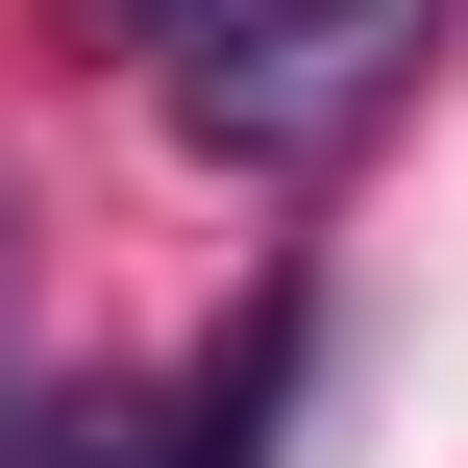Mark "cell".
Listing matches in <instances>:
<instances>
[{"mask_svg": "<svg viewBox=\"0 0 468 468\" xmlns=\"http://www.w3.org/2000/svg\"><path fill=\"white\" fill-rule=\"evenodd\" d=\"M468 0H247V25H197L173 49V123L222 148V173H346L420 74H444Z\"/></svg>", "mask_w": 468, "mask_h": 468, "instance_id": "obj_1", "label": "cell"}, {"mask_svg": "<svg viewBox=\"0 0 468 468\" xmlns=\"http://www.w3.org/2000/svg\"><path fill=\"white\" fill-rule=\"evenodd\" d=\"M99 25H123V49H197V25H247V0H99Z\"/></svg>", "mask_w": 468, "mask_h": 468, "instance_id": "obj_3", "label": "cell"}, {"mask_svg": "<svg viewBox=\"0 0 468 468\" xmlns=\"http://www.w3.org/2000/svg\"><path fill=\"white\" fill-rule=\"evenodd\" d=\"M0 468H247V395H123V370H74V395H25Z\"/></svg>", "mask_w": 468, "mask_h": 468, "instance_id": "obj_2", "label": "cell"}]
</instances>
